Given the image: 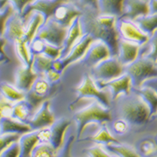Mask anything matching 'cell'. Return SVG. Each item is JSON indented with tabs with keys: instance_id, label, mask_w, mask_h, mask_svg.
Segmentation results:
<instances>
[{
	"instance_id": "cell-3",
	"label": "cell",
	"mask_w": 157,
	"mask_h": 157,
	"mask_svg": "<svg viewBox=\"0 0 157 157\" xmlns=\"http://www.w3.org/2000/svg\"><path fill=\"white\" fill-rule=\"evenodd\" d=\"M91 100V103L77 110L73 115L78 138H81L86 127L90 124H102L112 121L110 109L104 107L97 100Z\"/></svg>"
},
{
	"instance_id": "cell-35",
	"label": "cell",
	"mask_w": 157,
	"mask_h": 157,
	"mask_svg": "<svg viewBox=\"0 0 157 157\" xmlns=\"http://www.w3.org/2000/svg\"><path fill=\"white\" fill-rule=\"evenodd\" d=\"M57 151L49 143H40L34 149L31 157H58Z\"/></svg>"
},
{
	"instance_id": "cell-27",
	"label": "cell",
	"mask_w": 157,
	"mask_h": 157,
	"mask_svg": "<svg viewBox=\"0 0 157 157\" xmlns=\"http://www.w3.org/2000/svg\"><path fill=\"white\" fill-rule=\"evenodd\" d=\"M84 140L93 141L98 144H112V143H119V141L112 135L109 128L106 124H100V128L97 130L93 135L86 138Z\"/></svg>"
},
{
	"instance_id": "cell-56",
	"label": "cell",
	"mask_w": 157,
	"mask_h": 157,
	"mask_svg": "<svg viewBox=\"0 0 157 157\" xmlns=\"http://www.w3.org/2000/svg\"><path fill=\"white\" fill-rule=\"evenodd\" d=\"M156 63H157V61H156Z\"/></svg>"
},
{
	"instance_id": "cell-10",
	"label": "cell",
	"mask_w": 157,
	"mask_h": 157,
	"mask_svg": "<svg viewBox=\"0 0 157 157\" xmlns=\"http://www.w3.org/2000/svg\"><path fill=\"white\" fill-rule=\"evenodd\" d=\"M109 56H112V55L109 46L102 40H94L80 61L84 67L93 68Z\"/></svg>"
},
{
	"instance_id": "cell-29",
	"label": "cell",
	"mask_w": 157,
	"mask_h": 157,
	"mask_svg": "<svg viewBox=\"0 0 157 157\" xmlns=\"http://www.w3.org/2000/svg\"><path fill=\"white\" fill-rule=\"evenodd\" d=\"M0 95L11 103L25 99V93L7 82H0Z\"/></svg>"
},
{
	"instance_id": "cell-47",
	"label": "cell",
	"mask_w": 157,
	"mask_h": 157,
	"mask_svg": "<svg viewBox=\"0 0 157 157\" xmlns=\"http://www.w3.org/2000/svg\"><path fill=\"white\" fill-rule=\"evenodd\" d=\"M52 68L54 69L55 71H56L57 72L61 73L62 71H64V70L66 69V66H65L64 61H63V59L62 58H57L56 60H53L52 64Z\"/></svg>"
},
{
	"instance_id": "cell-28",
	"label": "cell",
	"mask_w": 157,
	"mask_h": 157,
	"mask_svg": "<svg viewBox=\"0 0 157 157\" xmlns=\"http://www.w3.org/2000/svg\"><path fill=\"white\" fill-rule=\"evenodd\" d=\"M140 96L143 98L146 103L151 113V119L157 115V93L153 90L146 87H141L138 88H133Z\"/></svg>"
},
{
	"instance_id": "cell-36",
	"label": "cell",
	"mask_w": 157,
	"mask_h": 157,
	"mask_svg": "<svg viewBox=\"0 0 157 157\" xmlns=\"http://www.w3.org/2000/svg\"><path fill=\"white\" fill-rule=\"evenodd\" d=\"M14 12V8L10 3H6L3 9L0 10V36H3L7 20Z\"/></svg>"
},
{
	"instance_id": "cell-54",
	"label": "cell",
	"mask_w": 157,
	"mask_h": 157,
	"mask_svg": "<svg viewBox=\"0 0 157 157\" xmlns=\"http://www.w3.org/2000/svg\"><path fill=\"white\" fill-rule=\"evenodd\" d=\"M111 157H118L117 155H115V156H111Z\"/></svg>"
},
{
	"instance_id": "cell-9",
	"label": "cell",
	"mask_w": 157,
	"mask_h": 157,
	"mask_svg": "<svg viewBox=\"0 0 157 157\" xmlns=\"http://www.w3.org/2000/svg\"><path fill=\"white\" fill-rule=\"evenodd\" d=\"M97 83L100 88L109 89L113 101H115L121 95L129 94L134 88L131 77L126 72L114 79L107 82H97Z\"/></svg>"
},
{
	"instance_id": "cell-38",
	"label": "cell",
	"mask_w": 157,
	"mask_h": 157,
	"mask_svg": "<svg viewBox=\"0 0 157 157\" xmlns=\"http://www.w3.org/2000/svg\"><path fill=\"white\" fill-rule=\"evenodd\" d=\"M33 0H0V10H2L4 5L8 3H10L14 8V10L17 13L21 14L24 10L32 2Z\"/></svg>"
},
{
	"instance_id": "cell-19",
	"label": "cell",
	"mask_w": 157,
	"mask_h": 157,
	"mask_svg": "<svg viewBox=\"0 0 157 157\" xmlns=\"http://www.w3.org/2000/svg\"><path fill=\"white\" fill-rule=\"evenodd\" d=\"M93 40L94 39L91 35L88 34H83L82 36L71 48L67 55L62 58L66 67H67L69 65L72 64L76 61H81V59L83 57L91 43Z\"/></svg>"
},
{
	"instance_id": "cell-12",
	"label": "cell",
	"mask_w": 157,
	"mask_h": 157,
	"mask_svg": "<svg viewBox=\"0 0 157 157\" xmlns=\"http://www.w3.org/2000/svg\"><path fill=\"white\" fill-rule=\"evenodd\" d=\"M51 89V83L45 79L43 75H39L33 82L30 89L25 93V99L31 105L35 110L39 105L45 101V98L48 96Z\"/></svg>"
},
{
	"instance_id": "cell-43",
	"label": "cell",
	"mask_w": 157,
	"mask_h": 157,
	"mask_svg": "<svg viewBox=\"0 0 157 157\" xmlns=\"http://www.w3.org/2000/svg\"><path fill=\"white\" fill-rule=\"evenodd\" d=\"M75 140V136L70 135L64 142L63 146L58 153V157H71V148Z\"/></svg>"
},
{
	"instance_id": "cell-50",
	"label": "cell",
	"mask_w": 157,
	"mask_h": 157,
	"mask_svg": "<svg viewBox=\"0 0 157 157\" xmlns=\"http://www.w3.org/2000/svg\"><path fill=\"white\" fill-rule=\"evenodd\" d=\"M150 13H157V0H149Z\"/></svg>"
},
{
	"instance_id": "cell-59",
	"label": "cell",
	"mask_w": 157,
	"mask_h": 157,
	"mask_svg": "<svg viewBox=\"0 0 157 157\" xmlns=\"http://www.w3.org/2000/svg\"></svg>"
},
{
	"instance_id": "cell-5",
	"label": "cell",
	"mask_w": 157,
	"mask_h": 157,
	"mask_svg": "<svg viewBox=\"0 0 157 157\" xmlns=\"http://www.w3.org/2000/svg\"><path fill=\"white\" fill-rule=\"evenodd\" d=\"M124 72L131 77L133 87L138 88L145 80L157 77V63L149 58L140 56L124 67Z\"/></svg>"
},
{
	"instance_id": "cell-20",
	"label": "cell",
	"mask_w": 157,
	"mask_h": 157,
	"mask_svg": "<svg viewBox=\"0 0 157 157\" xmlns=\"http://www.w3.org/2000/svg\"><path fill=\"white\" fill-rule=\"evenodd\" d=\"M141 46L138 44L119 39L117 57L120 63L126 67L140 57Z\"/></svg>"
},
{
	"instance_id": "cell-11",
	"label": "cell",
	"mask_w": 157,
	"mask_h": 157,
	"mask_svg": "<svg viewBox=\"0 0 157 157\" xmlns=\"http://www.w3.org/2000/svg\"><path fill=\"white\" fill-rule=\"evenodd\" d=\"M82 10L77 0H68L56 8L51 18L61 25L68 27L74 18L80 16Z\"/></svg>"
},
{
	"instance_id": "cell-30",
	"label": "cell",
	"mask_w": 157,
	"mask_h": 157,
	"mask_svg": "<svg viewBox=\"0 0 157 157\" xmlns=\"http://www.w3.org/2000/svg\"><path fill=\"white\" fill-rule=\"evenodd\" d=\"M104 148L109 152L114 154L118 157H141L136 149L129 144H121L120 142L106 144Z\"/></svg>"
},
{
	"instance_id": "cell-2",
	"label": "cell",
	"mask_w": 157,
	"mask_h": 157,
	"mask_svg": "<svg viewBox=\"0 0 157 157\" xmlns=\"http://www.w3.org/2000/svg\"><path fill=\"white\" fill-rule=\"evenodd\" d=\"M115 101L119 117L130 125L143 126L151 120L147 104L134 89L129 94L119 96Z\"/></svg>"
},
{
	"instance_id": "cell-34",
	"label": "cell",
	"mask_w": 157,
	"mask_h": 157,
	"mask_svg": "<svg viewBox=\"0 0 157 157\" xmlns=\"http://www.w3.org/2000/svg\"><path fill=\"white\" fill-rule=\"evenodd\" d=\"M136 151L141 157H150L157 152V144L155 140L146 138L138 143Z\"/></svg>"
},
{
	"instance_id": "cell-6",
	"label": "cell",
	"mask_w": 157,
	"mask_h": 157,
	"mask_svg": "<svg viewBox=\"0 0 157 157\" xmlns=\"http://www.w3.org/2000/svg\"><path fill=\"white\" fill-rule=\"evenodd\" d=\"M92 76L97 82L112 80L124 73V67L117 56H109L92 68Z\"/></svg>"
},
{
	"instance_id": "cell-7",
	"label": "cell",
	"mask_w": 157,
	"mask_h": 157,
	"mask_svg": "<svg viewBox=\"0 0 157 157\" xmlns=\"http://www.w3.org/2000/svg\"><path fill=\"white\" fill-rule=\"evenodd\" d=\"M67 28L68 27L61 25L53 19L50 18L40 27L35 37L49 44L62 46L67 32Z\"/></svg>"
},
{
	"instance_id": "cell-37",
	"label": "cell",
	"mask_w": 157,
	"mask_h": 157,
	"mask_svg": "<svg viewBox=\"0 0 157 157\" xmlns=\"http://www.w3.org/2000/svg\"><path fill=\"white\" fill-rule=\"evenodd\" d=\"M129 124L121 117L112 121V129L114 134L119 135H125L129 129Z\"/></svg>"
},
{
	"instance_id": "cell-41",
	"label": "cell",
	"mask_w": 157,
	"mask_h": 157,
	"mask_svg": "<svg viewBox=\"0 0 157 157\" xmlns=\"http://www.w3.org/2000/svg\"><path fill=\"white\" fill-rule=\"evenodd\" d=\"M20 147L19 141H15L4 149L0 154V157H19Z\"/></svg>"
},
{
	"instance_id": "cell-42",
	"label": "cell",
	"mask_w": 157,
	"mask_h": 157,
	"mask_svg": "<svg viewBox=\"0 0 157 157\" xmlns=\"http://www.w3.org/2000/svg\"><path fill=\"white\" fill-rule=\"evenodd\" d=\"M86 152L89 157H111L112 155L109 154L105 148H103L100 144L94 145L93 147L87 149Z\"/></svg>"
},
{
	"instance_id": "cell-53",
	"label": "cell",
	"mask_w": 157,
	"mask_h": 157,
	"mask_svg": "<svg viewBox=\"0 0 157 157\" xmlns=\"http://www.w3.org/2000/svg\"><path fill=\"white\" fill-rule=\"evenodd\" d=\"M155 142H156V144H157V135L155 136Z\"/></svg>"
},
{
	"instance_id": "cell-51",
	"label": "cell",
	"mask_w": 157,
	"mask_h": 157,
	"mask_svg": "<svg viewBox=\"0 0 157 157\" xmlns=\"http://www.w3.org/2000/svg\"><path fill=\"white\" fill-rule=\"evenodd\" d=\"M6 61H7V60H5L4 58H1V59H0V64H2L3 62H6Z\"/></svg>"
},
{
	"instance_id": "cell-24",
	"label": "cell",
	"mask_w": 157,
	"mask_h": 157,
	"mask_svg": "<svg viewBox=\"0 0 157 157\" xmlns=\"http://www.w3.org/2000/svg\"><path fill=\"white\" fill-rule=\"evenodd\" d=\"M29 124L21 122L12 117H3L0 119V135L3 134H19L23 135L31 131Z\"/></svg>"
},
{
	"instance_id": "cell-52",
	"label": "cell",
	"mask_w": 157,
	"mask_h": 157,
	"mask_svg": "<svg viewBox=\"0 0 157 157\" xmlns=\"http://www.w3.org/2000/svg\"><path fill=\"white\" fill-rule=\"evenodd\" d=\"M150 157H157V152L155 153V154H154L153 155H151V156H150Z\"/></svg>"
},
{
	"instance_id": "cell-22",
	"label": "cell",
	"mask_w": 157,
	"mask_h": 157,
	"mask_svg": "<svg viewBox=\"0 0 157 157\" xmlns=\"http://www.w3.org/2000/svg\"><path fill=\"white\" fill-rule=\"evenodd\" d=\"M18 141L20 147L19 157H31L34 149L40 143H41L40 129L31 130L28 133L23 134L20 135Z\"/></svg>"
},
{
	"instance_id": "cell-14",
	"label": "cell",
	"mask_w": 157,
	"mask_h": 157,
	"mask_svg": "<svg viewBox=\"0 0 157 157\" xmlns=\"http://www.w3.org/2000/svg\"><path fill=\"white\" fill-rule=\"evenodd\" d=\"M25 21L21 14L16 11L8 19L3 31V37L8 42L14 44L20 40H24Z\"/></svg>"
},
{
	"instance_id": "cell-55",
	"label": "cell",
	"mask_w": 157,
	"mask_h": 157,
	"mask_svg": "<svg viewBox=\"0 0 157 157\" xmlns=\"http://www.w3.org/2000/svg\"><path fill=\"white\" fill-rule=\"evenodd\" d=\"M1 58H3V57H0V59H1ZM5 60H6V59H5Z\"/></svg>"
},
{
	"instance_id": "cell-45",
	"label": "cell",
	"mask_w": 157,
	"mask_h": 157,
	"mask_svg": "<svg viewBox=\"0 0 157 157\" xmlns=\"http://www.w3.org/2000/svg\"><path fill=\"white\" fill-rule=\"evenodd\" d=\"M13 103L9 102L3 97L0 95V119L3 117H10L11 116V109Z\"/></svg>"
},
{
	"instance_id": "cell-46",
	"label": "cell",
	"mask_w": 157,
	"mask_h": 157,
	"mask_svg": "<svg viewBox=\"0 0 157 157\" xmlns=\"http://www.w3.org/2000/svg\"><path fill=\"white\" fill-rule=\"evenodd\" d=\"M43 76L45 77V79L48 81L51 84L57 82L61 78V73L57 72L56 71H55L52 67L46 71L45 73L43 74Z\"/></svg>"
},
{
	"instance_id": "cell-4",
	"label": "cell",
	"mask_w": 157,
	"mask_h": 157,
	"mask_svg": "<svg viewBox=\"0 0 157 157\" xmlns=\"http://www.w3.org/2000/svg\"><path fill=\"white\" fill-rule=\"evenodd\" d=\"M77 99H94L110 109L112 97L107 88H100L96 80L90 74H85L76 88Z\"/></svg>"
},
{
	"instance_id": "cell-23",
	"label": "cell",
	"mask_w": 157,
	"mask_h": 157,
	"mask_svg": "<svg viewBox=\"0 0 157 157\" xmlns=\"http://www.w3.org/2000/svg\"><path fill=\"white\" fill-rule=\"evenodd\" d=\"M25 35L24 40L29 44L35 38L40 27L45 22V16L40 12L33 11L25 19Z\"/></svg>"
},
{
	"instance_id": "cell-48",
	"label": "cell",
	"mask_w": 157,
	"mask_h": 157,
	"mask_svg": "<svg viewBox=\"0 0 157 157\" xmlns=\"http://www.w3.org/2000/svg\"><path fill=\"white\" fill-rule=\"evenodd\" d=\"M141 86L149 87V88H151V89H152L154 92L157 93V77H151V78H149L147 80H145Z\"/></svg>"
},
{
	"instance_id": "cell-58",
	"label": "cell",
	"mask_w": 157,
	"mask_h": 157,
	"mask_svg": "<svg viewBox=\"0 0 157 157\" xmlns=\"http://www.w3.org/2000/svg\"><path fill=\"white\" fill-rule=\"evenodd\" d=\"M77 1H78V0H77Z\"/></svg>"
},
{
	"instance_id": "cell-57",
	"label": "cell",
	"mask_w": 157,
	"mask_h": 157,
	"mask_svg": "<svg viewBox=\"0 0 157 157\" xmlns=\"http://www.w3.org/2000/svg\"><path fill=\"white\" fill-rule=\"evenodd\" d=\"M156 117H157V115H156Z\"/></svg>"
},
{
	"instance_id": "cell-49",
	"label": "cell",
	"mask_w": 157,
	"mask_h": 157,
	"mask_svg": "<svg viewBox=\"0 0 157 157\" xmlns=\"http://www.w3.org/2000/svg\"><path fill=\"white\" fill-rule=\"evenodd\" d=\"M8 43L5 39L3 38V36H0V57H3L6 59L7 61H9V57L4 52V47Z\"/></svg>"
},
{
	"instance_id": "cell-8",
	"label": "cell",
	"mask_w": 157,
	"mask_h": 157,
	"mask_svg": "<svg viewBox=\"0 0 157 157\" xmlns=\"http://www.w3.org/2000/svg\"><path fill=\"white\" fill-rule=\"evenodd\" d=\"M116 28L119 38L138 44L140 46L145 45L150 39V36L142 31L135 21L130 19L118 18Z\"/></svg>"
},
{
	"instance_id": "cell-1",
	"label": "cell",
	"mask_w": 157,
	"mask_h": 157,
	"mask_svg": "<svg viewBox=\"0 0 157 157\" xmlns=\"http://www.w3.org/2000/svg\"><path fill=\"white\" fill-rule=\"evenodd\" d=\"M80 22L83 34H88L94 40H99L109 46L112 56H117L119 35L116 28L118 18L100 13L96 8L85 5L81 7Z\"/></svg>"
},
{
	"instance_id": "cell-26",
	"label": "cell",
	"mask_w": 157,
	"mask_h": 157,
	"mask_svg": "<svg viewBox=\"0 0 157 157\" xmlns=\"http://www.w3.org/2000/svg\"><path fill=\"white\" fill-rule=\"evenodd\" d=\"M123 3L124 0H98V10L100 13L120 18L123 12Z\"/></svg>"
},
{
	"instance_id": "cell-44",
	"label": "cell",
	"mask_w": 157,
	"mask_h": 157,
	"mask_svg": "<svg viewBox=\"0 0 157 157\" xmlns=\"http://www.w3.org/2000/svg\"><path fill=\"white\" fill-rule=\"evenodd\" d=\"M45 41L42 40L40 39L36 38V37L33 39L29 45V52L32 54V56L41 54L45 47Z\"/></svg>"
},
{
	"instance_id": "cell-15",
	"label": "cell",
	"mask_w": 157,
	"mask_h": 157,
	"mask_svg": "<svg viewBox=\"0 0 157 157\" xmlns=\"http://www.w3.org/2000/svg\"><path fill=\"white\" fill-rule=\"evenodd\" d=\"M71 124L70 119L67 118L55 120L50 127H48L49 131V144L52 145L56 151L59 152L61 147L63 146L66 137V132Z\"/></svg>"
},
{
	"instance_id": "cell-18",
	"label": "cell",
	"mask_w": 157,
	"mask_h": 157,
	"mask_svg": "<svg viewBox=\"0 0 157 157\" xmlns=\"http://www.w3.org/2000/svg\"><path fill=\"white\" fill-rule=\"evenodd\" d=\"M39 75L33 71L32 65L21 64L14 74V86L24 93H27Z\"/></svg>"
},
{
	"instance_id": "cell-13",
	"label": "cell",
	"mask_w": 157,
	"mask_h": 157,
	"mask_svg": "<svg viewBox=\"0 0 157 157\" xmlns=\"http://www.w3.org/2000/svg\"><path fill=\"white\" fill-rule=\"evenodd\" d=\"M55 120V116L51 109V103L48 100H45L33 113L28 124L32 130H38L50 127Z\"/></svg>"
},
{
	"instance_id": "cell-40",
	"label": "cell",
	"mask_w": 157,
	"mask_h": 157,
	"mask_svg": "<svg viewBox=\"0 0 157 157\" xmlns=\"http://www.w3.org/2000/svg\"><path fill=\"white\" fill-rule=\"evenodd\" d=\"M43 54L46 55L47 56L51 57L53 60H56L57 58H60L61 53V46H56V45L49 44L47 42L45 43V47L43 50Z\"/></svg>"
},
{
	"instance_id": "cell-32",
	"label": "cell",
	"mask_w": 157,
	"mask_h": 157,
	"mask_svg": "<svg viewBox=\"0 0 157 157\" xmlns=\"http://www.w3.org/2000/svg\"><path fill=\"white\" fill-rule=\"evenodd\" d=\"M52 61H53V59L43 53L35 55L33 56V71L38 75H43L46 71L52 67Z\"/></svg>"
},
{
	"instance_id": "cell-16",
	"label": "cell",
	"mask_w": 157,
	"mask_h": 157,
	"mask_svg": "<svg viewBox=\"0 0 157 157\" xmlns=\"http://www.w3.org/2000/svg\"><path fill=\"white\" fill-rule=\"evenodd\" d=\"M65 1H68V0H33L24 10L23 13H21V16L25 19L31 12L37 11V12L41 13L45 16V21H46L52 16L56 8Z\"/></svg>"
},
{
	"instance_id": "cell-39",
	"label": "cell",
	"mask_w": 157,
	"mask_h": 157,
	"mask_svg": "<svg viewBox=\"0 0 157 157\" xmlns=\"http://www.w3.org/2000/svg\"><path fill=\"white\" fill-rule=\"evenodd\" d=\"M20 135L19 134H3L0 135V154L2 151L6 149L9 145L19 140Z\"/></svg>"
},
{
	"instance_id": "cell-33",
	"label": "cell",
	"mask_w": 157,
	"mask_h": 157,
	"mask_svg": "<svg viewBox=\"0 0 157 157\" xmlns=\"http://www.w3.org/2000/svg\"><path fill=\"white\" fill-rule=\"evenodd\" d=\"M140 56L149 58L155 62L157 61V29L150 36L147 43L141 46Z\"/></svg>"
},
{
	"instance_id": "cell-17",
	"label": "cell",
	"mask_w": 157,
	"mask_h": 157,
	"mask_svg": "<svg viewBox=\"0 0 157 157\" xmlns=\"http://www.w3.org/2000/svg\"><path fill=\"white\" fill-rule=\"evenodd\" d=\"M150 13L149 0H124L123 12L120 18L135 20Z\"/></svg>"
},
{
	"instance_id": "cell-21",
	"label": "cell",
	"mask_w": 157,
	"mask_h": 157,
	"mask_svg": "<svg viewBox=\"0 0 157 157\" xmlns=\"http://www.w3.org/2000/svg\"><path fill=\"white\" fill-rule=\"evenodd\" d=\"M82 35H83V32L81 26L80 17L77 16L76 18H74L70 25L68 26L67 35L63 42V45L61 46V53L60 58L65 57L67 55L71 48L82 36Z\"/></svg>"
},
{
	"instance_id": "cell-31",
	"label": "cell",
	"mask_w": 157,
	"mask_h": 157,
	"mask_svg": "<svg viewBox=\"0 0 157 157\" xmlns=\"http://www.w3.org/2000/svg\"><path fill=\"white\" fill-rule=\"evenodd\" d=\"M142 31L151 36L157 29V13H148L134 20Z\"/></svg>"
},
{
	"instance_id": "cell-25",
	"label": "cell",
	"mask_w": 157,
	"mask_h": 157,
	"mask_svg": "<svg viewBox=\"0 0 157 157\" xmlns=\"http://www.w3.org/2000/svg\"><path fill=\"white\" fill-rule=\"evenodd\" d=\"M34 113V109L25 99L20 100L13 103L11 109V116L13 119L28 124L29 119Z\"/></svg>"
}]
</instances>
